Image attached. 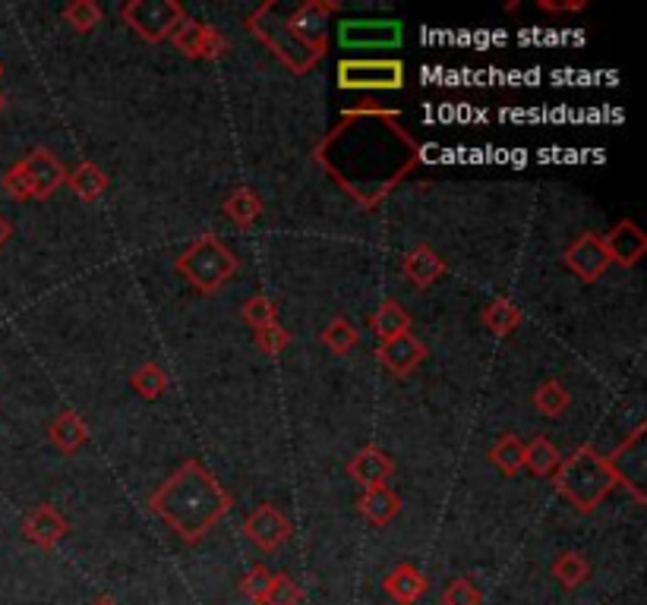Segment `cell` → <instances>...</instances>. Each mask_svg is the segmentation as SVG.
<instances>
[{"label":"cell","mask_w":647,"mask_h":605,"mask_svg":"<svg viewBox=\"0 0 647 605\" xmlns=\"http://www.w3.org/2000/svg\"><path fill=\"white\" fill-rule=\"evenodd\" d=\"M130 385H134L136 394H142V397L156 401V397H161L165 389H168V372L158 367V363H142V367L134 372Z\"/></svg>","instance_id":"obj_31"},{"label":"cell","mask_w":647,"mask_h":605,"mask_svg":"<svg viewBox=\"0 0 647 605\" xmlns=\"http://www.w3.org/2000/svg\"><path fill=\"white\" fill-rule=\"evenodd\" d=\"M89 605H117V603H114L112 596H95V599H92Z\"/></svg>","instance_id":"obj_41"},{"label":"cell","mask_w":647,"mask_h":605,"mask_svg":"<svg viewBox=\"0 0 647 605\" xmlns=\"http://www.w3.org/2000/svg\"><path fill=\"white\" fill-rule=\"evenodd\" d=\"M0 76H3V64H0Z\"/></svg>","instance_id":"obj_43"},{"label":"cell","mask_w":647,"mask_h":605,"mask_svg":"<svg viewBox=\"0 0 647 605\" xmlns=\"http://www.w3.org/2000/svg\"><path fill=\"white\" fill-rule=\"evenodd\" d=\"M484 593L470 577H455L452 584L443 590V605H480Z\"/></svg>","instance_id":"obj_37"},{"label":"cell","mask_w":647,"mask_h":605,"mask_svg":"<svg viewBox=\"0 0 647 605\" xmlns=\"http://www.w3.org/2000/svg\"><path fill=\"white\" fill-rule=\"evenodd\" d=\"M338 86L348 92H399L404 88L402 61H341Z\"/></svg>","instance_id":"obj_8"},{"label":"cell","mask_w":647,"mask_h":605,"mask_svg":"<svg viewBox=\"0 0 647 605\" xmlns=\"http://www.w3.org/2000/svg\"><path fill=\"white\" fill-rule=\"evenodd\" d=\"M402 511V498L399 492H392L389 486H376V489H363L360 496V514L370 520L373 527H385L399 518Z\"/></svg>","instance_id":"obj_21"},{"label":"cell","mask_w":647,"mask_h":605,"mask_svg":"<svg viewBox=\"0 0 647 605\" xmlns=\"http://www.w3.org/2000/svg\"><path fill=\"white\" fill-rule=\"evenodd\" d=\"M484 325L490 328L496 338H509L515 328L521 325V309L509 297H496L484 309Z\"/></svg>","instance_id":"obj_27"},{"label":"cell","mask_w":647,"mask_h":605,"mask_svg":"<svg viewBox=\"0 0 647 605\" xmlns=\"http://www.w3.org/2000/svg\"><path fill=\"white\" fill-rule=\"evenodd\" d=\"M178 272L190 282V287H197L200 294H215L222 290L224 284L231 282L241 268L237 256L231 253V246L215 234H202L197 237L183 253L178 256Z\"/></svg>","instance_id":"obj_5"},{"label":"cell","mask_w":647,"mask_h":605,"mask_svg":"<svg viewBox=\"0 0 647 605\" xmlns=\"http://www.w3.org/2000/svg\"><path fill=\"white\" fill-rule=\"evenodd\" d=\"M402 272L404 278L414 284V287H429V284H436L446 275V259H443L429 243H421V246H414V250L404 256Z\"/></svg>","instance_id":"obj_20"},{"label":"cell","mask_w":647,"mask_h":605,"mask_svg":"<svg viewBox=\"0 0 647 605\" xmlns=\"http://www.w3.org/2000/svg\"><path fill=\"white\" fill-rule=\"evenodd\" d=\"M224 215L231 217L237 227H253L256 224V217L263 215V199L256 190H250V187H234L227 199H224Z\"/></svg>","instance_id":"obj_23"},{"label":"cell","mask_w":647,"mask_h":605,"mask_svg":"<svg viewBox=\"0 0 647 605\" xmlns=\"http://www.w3.org/2000/svg\"><path fill=\"white\" fill-rule=\"evenodd\" d=\"M540 10L543 13H575V10H584V0H565V3H556V0H540Z\"/></svg>","instance_id":"obj_39"},{"label":"cell","mask_w":647,"mask_h":605,"mask_svg":"<svg viewBox=\"0 0 647 605\" xmlns=\"http://www.w3.org/2000/svg\"><path fill=\"white\" fill-rule=\"evenodd\" d=\"M312 158L360 209H376L421 164V146L404 130L399 110L351 108L326 132Z\"/></svg>","instance_id":"obj_1"},{"label":"cell","mask_w":647,"mask_h":605,"mask_svg":"<svg viewBox=\"0 0 647 605\" xmlns=\"http://www.w3.org/2000/svg\"><path fill=\"white\" fill-rule=\"evenodd\" d=\"M376 353H380L382 367L389 369L392 375H399V379L411 375L426 360V347L411 331H404V335L392 338V341H382Z\"/></svg>","instance_id":"obj_17"},{"label":"cell","mask_w":647,"mask_h":605,"mask_svg":"<svg viewBox=\"0 0 647 605\" xmlns=\"http://www.w3.org/2000/svg\"><path fill=\"white\" fill-rule=\"evenodd\" d=\"M348 474H351V479H358L363 489L389 486V479L395 476V460L382 452V448H376V445H367V448H360V452L351 457Z\"/></svg>","instance_id":"obj_18"},{"label":"cell","mask_w":647,"mask_h":605,"mask_svg":"<svg viewBox=\"0 0 647 605\" xmlns=\"http://www.w3.org/2000/svg\"><path fill=\"white\" fill-rule=\"evenodd\" d=\"M370 325H373V331L380 335V341H392V338H399V335H404V331L411 328V316H407V309H404L402 302L385 300L380 309L373 312Z\"/></svg>","instance_id":"obj_26"},{"label":"cell","mask_w":647,"mask_h":605,"mask_svg":"<svg viewBox=\"0 0 647 605\" xmlns=\"http://www.w3.org/2000/svg\"><path fill=\"white\" fill-rule=\"evenodd\" d=\"M272 577H275V574L268 571L266 564H253L244 574V581H241V593H244L250 603L263 605L268 586H272Z\"/></svg>","instance_id":"obj_36"},{"label":"cell","mask_w":647,"mask_h":605,"mask_svg":"<svg viewBox=\"0 0 647 605\" xmlns=\"http://www.w3.org/2000/svg\"><path fill=\"white\" fill-rule=\"evenodd\" d=\"M61 183H67V168L47 149H35L17 161L10 171L3 173L0 187L13 199H47Z\"/></svg>","instance_id":"obj_6"},{"label":"cell","mask_w":647,"mask_h":605,"mask_svg":"<svg viewBox=\"0 0 647 605\" xmlns=\"http://www.w3.org/2000/svg\"><path fill=\"white\" fill-rule=\"evenodd\" d=\"M171 42H174L180 54H187L193 61H219L224 51H227V42H224L222 32H215L212 25L197 20L180 22L178 32L171 35Z\"/></svg>","instance_id":"obj_11"},{"label":"cell","mask_w":647,"mask_h":605,"mask_svg":"<svg viewBox=\"0 0 647 605\" xmlns=\"http://www.w3.org/2000/svg\"><path fill=\"white\" fill-rule=\"evenodd\" d=\"M246 29L266 44L268 51L282 61V64L294 70V73H310L312 66L326 57L322 47L307 44L294 29L288 25V7L282 3H259L250 17H246Z\"/></svg>","instance_id":"obj_4"},{"label":"cell","mask_w":647,"mask_h":605,"mask_svg":"<svg viewBox=\"0 0 647 605\" xmlns=\"http://www.w3.org/2000/svg\"><path fill=\"white\" fill-rule=\"evenodd\" d=\"M562 262H565V268H572V275H579L581 282H597L603 272L613 265L606 246H603V237L601 234H594V231H584V234L565 250Z\"/></svg>","instance_id":"obj_12"},{"label":"cell","mask_w":647,"mask_h":605,"mask_svg":"<svg viewBox=\"0 0 647 605\" xmlns=\"http://www.w3.org/2000/svg\"><path fill=\"white\" fill-rule=\"evenodd\" d=\"M290 520L275 508V505H259L250 518L244 520V533L256 542L263 552H278L290 540Z\"/></svg>","instance_id":"obj_13"},{"label":"cell","mask_w":647,"mask_h":605,"mask_svg":"<svg viewBox=\"0 0 647 605\" xmlns=\"http://www.w3.org/2000/svg\"><path fill=\"white\" fill-rule=\"evenodd\" d=\"M534 404L543 416H562L565 407H569V391L562 389L556 379H547V382L534 391Z\"/></svg>","instance_id":"obj_32"},{"label":"cell","mask_w":647,"mask_h":605,"mask_svg":"<svg viewBox=\"0 0 647 605\" xmlns=\"http://www.w3.org/2000/svg\"><path fill=\"white\" fill-rule=\"evenodd\" d=\"M338 13V3L329 0H307L300 7L288 10V25L304 39L307 44H316L326 51V29H329V17Z\"/></svg>","instance_id":"obj_15"},{"label":"cell","mask_w":647,"mask_h":605,"mask_svg":"<svg viewBox=\"0 0 647 605\" xmlns=\"http://www.w3.org/2000/svg\"><path fill=\"white\" fill-rule=\"evenodd\" d=\"M47 438H51L64 454H73L89 442V429H86L83 416L76 411H61L57 413V420L47 426Z\"/></svg>","instance_id":"obj_22"},{"label":"cell","mask_w":647,"mask_h":605,"mask_svg":"<svg viewBox=\"0 0 647 605\" xmlns=\"http://www.w3.org/2000/svg\"><path fill=\"white\" fill-rule=\"evenodd\" d=\"M426 577L421 567H414V564H395L389 574H385V581H382V590H385V596L389 599H395L399 605H414L424 599L426 593Z\"/></svg>","instance_id":"obj_19"},{"label":"cell","mask_w":647,"mask_h":605,"mask_svg":"<svg viewBox=\"0 0 647 605\" xmlns=\"http://www.w3.org/2000/svg\"><path fill=\"white\" fill-rule=\"evenodd\" d=\"M613 474H616V482H623L625 489L638 501H645V476H647V452H645V426H638L632 438L625 442L619 452L613 457H606Z\"/></svg>","instance_id":"obj_10"},{"label":"cell","mask_w":647,"mask_h":605,"mask_svg":"<svg viewBox=\"0 0 647 605\" xmlns=\"http://www.w3.org/2000/svg\"><path fill=\"white\" fill-rule=\"evenodd\" d=\"M3 105H7V102H3V92H0V110H3Z\"/></svg>","instance_id":"obj_42"},{"label":"cell","mask_w":647,"mask_h":605,"mask_svg":"<svg viewBox=\"0 0 647 605\" xmlns=\"http://www.w3.org/2000/svg\"><path fill=\"white\" fill-rule=\"evenodd\" d=\"M67 183L83 202H98L105 195V190H108V173L102 171L98 164H92V161H83L79 168H73L67 173Z\"/></svg>","instance_id":"obj_24"},{"label":"cell","mask_w":647,"mask_h":605,"mask_svg":"<svg viewBox=\"0 0 647 605\" xmlns=\"http://www.w3.org/2000/svg\"><path fill=\"white\" fill-rule=\"evenodd\" d=\"M64 20L76 32H89V29H95L102 22V7L92 3V0H73V3H67V10H64Z\"/></svg>","instance_id":"obj_34"},{"label":"cell","mask_w":647,"mask_h":605,"mask_svg":"<svg viewBox=\"0 0 647 605\" xmlns=\"http://www.w3.org/2000/svg\"><path fill=\"white\" fill-rule=\"evenodd\" d=\"M399 20H344L338 25V44L348 51H373V47H399L402 44Z\"/></svg>","instance_id":"obj_9"},{"label":"cell","mask_w":647,"mask_h":605,"mask_svg":"<svg viewBox=\"0 0 647 605\" xmlns=\"http://www.w3.org/2000/svg\"><path fill=\"white\" fill-rule=\"evenodd\" d=\"M490 464L499 467L506 476H515L524 467V442L512 433L496 438V445L490 448Z\"/></svg>","instance_id":"obj_28"},{"label":"cell","mask_w":647,"mask_h":605,"mask_svg":"<svg viewBox=\"0 0 647 605\" xmlns=\"http://www.w3.org/2000/svg\"><path fill=\"white\" fill-rule=\"evenodd\" d=\"M603 246H606V253H609V262L632 268V265H638V262L645 259L647 237L645 231H641L632 217H625V221H619V224L603 237Z\"/></svg>","instance_id":"obj_16"},{"label":"cell","mask_w":647,"mask_h":605,"mask_svg":"<svg viewBox=\"0 0 647 605\" xmlns=\"http://www.w3.org/2000/svg\"><path fill=\"white\" fill-rule=\"evenodd\" d=\"M300 603H304V590L297 586V581H290L288 574H275L263 605H300Z\"/></svg>","instance_id":"obj_35"},{"label":"cell","mask_w":647,"mask_h":605,"mask_svg":"<svg viewBox=\"0 0 647 605\" xmlns=\"http://www.w3.org/2000/svg\"><path fill=\"white\" fill-rule=\"evenodd\" d=\"M559 460H562V454H559V448L547 435H534L524 445V467L534 476H553L556 474Z\"/></svg>","instance_id":"obj_25"},{"label":"cell","mask_w":647,"mask_h":605,"mask_svg":"<svg viewBox=\"0 0 647 605\" xmlns=\"http://www.w3.org/2000/svg\"><path fill=\"white\" fill-rule=\"evenodd\" d=\"M553 577L565 590H579L591 577V562L581 552H562L556 562H553Z\"/></svg>","instance_id":"obj_29"},{"label":"cell","mask_w":647,"mask_h":605,"mask_svg":"<svg viewBox=\"0 0 647 605\" xmlns=\"http://www.w3.org/2000/svg\"><path fill=\"white\" fill-rule=\"evenodd\" d=\"M290 344V335L288 328H282L278 322L266 325V328H256V347L268 353V357H278L285 347Z\"/></svg>","instance_id":"obj_38"},{"label":"cell","mask_w":647,"mask_h":605,"mask_svg":"<svg viewBox=\"0 0 647 605\" xmlns=\"http://www.w3.org/2000/svg\"><path fill=\"white\" fill-rule=\"evenodd\" d=\"M358 341H360L358 328L348 322L344 316H336L332 322L326 325V331H322V344L329 347L332 353H338V357L351 353V350L358 347Z\"/></svg>","instance_id":"obj_30"},{"label":"cell","mask_w":647,"mask_h":605,"mask_svg":"<svg viewBox=\"0 0 647 605\" xmlns=\"http://www.w3.org/2000/svg\"><path fill=\"white\" fill-rule=\"evenodd\" d=\"M120 17L142 42L149 44L171 39L180 22L187 20L178 0H130L120 7Z\"/></svg>","instance_id":"obj_7"},{"label":"cell","mask_w":647,"mask_h":605,"mask_svg":"<svg viewBox=\"0 0 647 605\" xmlns=\"http://www.w3.org/2000/svg\"><path fill=\"white\" fill-rule=\"evenodd\" d=\"M241 316H244V322L250 328H266V325L278 322V306L268 300V297H263V294H256V297H250L244 302Z\"/></svg>","instance_id":"obj_33"},{"label":"cell","mask_w":647,"mask_h":605,"mask_svg":"<svg viewBox=\"0 0 647 605\" xmlns=\"http://www.w3.org/2000/svg\"><path fill=\"white\" fill-rule=\"evenodd\" d=\"M70 533V520L54 505H35L23 518V537L32 545L51 552Z\"/></svg>","instance_id":"obj_14"},{"label":"cell","mask_w":647,"mask_h":605,"mask_svg":"<svg viewBox=\"0 0 647 605\" xmlns=\"http://www.w3.org/2000/svg\"><path fill=\"white\" fill-rule=\"evenodd\" d=\"M13 237V224H10V217L0 215V246H7Z\"/></svg>","instance_id":"obj_40"},{"label":"cell","mask_w":647,"mask_h":605,"mask_svg":"<svg viewBox=\"0 0 647 605\" xmlns=\"http://www.w3.org/2000/svg\"><path fill=\"white\" fill-rule=\"evenodd\" d=\"M149 508L165 520L183 542H200L231 511V496L202 460H183L174 474L158 486Z\"/></svg>","instance_id":"obj_2"},{"label":"cell","mask_w":647,"mask_h":605,"mask_svg":"<svg viewBox=\"0 0 647 605\" xmlns=\"http://www.w3.org/2000/svg\"><path fill=\"white\" fill-rule=\"evenodd\" d=\"M553 482H556L559 496L572 501L579 511H594L603 498L619 486L609 460L587 445L559 460Z\"/></svg>","instance_id":"obj_3"}]
</instances>
